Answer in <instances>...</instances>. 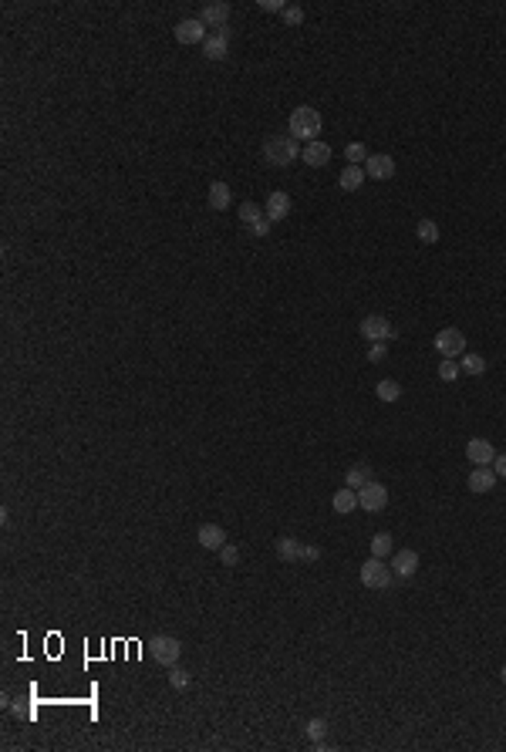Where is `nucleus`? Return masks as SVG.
Segmentation results:
<instances>
[{
    "instance_id": "obj_1",
    "label": "nucleus",
    "mask_w": 506,
    "mask_h": 752,
    "mask_svg": "<svg viewBox=\"0 0 506 752\" xmlns=\"http://www.w3.org/2000/svg\"><path fill=\"white\" fill-rule=\"evenodd\" d=\"M321 129H324V118H321V112H317V108H311V105H301V108H294V112H291V136L301 138L304 145H308V142H317Z\"/></svg>"
},
{
    "instance_id": "obj_2",
    "label": "nucleus",
    "mask_w": 506,
    "mask_h": 752,
    "mask_svg": "<svg viewBox=\"0 0 506 752\" xmlns=\"http://www.w3.org/2000/svg\"><path fill=\"white\" fill-rule=\"evenodd\" d=\"M297 155H301V149H297V138H294L291 132H287V136H270L263 142V159H267L270 166H277V169L291 166Z\"/></svg>"
},
{
    "instance_id": "obj_3",
    "label": "nucleus",
    "mask_w": 506,
    "mask_h": 752,
    "mask_svg": "<svg viewBox=\"0 0 506 752\" xmlns=\"http://www.w3.org/2000/svg\"><path fill=\"white\" fill-rule=\"evenodd\" d=\"M391 580H395L391 563H385L382 557H368L361 563V584L368 591H385V587H391Z\"/></svg>"
},
{
    "instance_id": "obj_4",
    "label": "nucleus",
    "mask_w": 506,
    "mask_h": 752,
    "mask_svg": "<svg viewBox=\"0 0 506 752\" xmlns=\"http://www.w3.org/2000/svg\"><path fill=\"white\" fill-rule=\"evenodd\" d=\"M149 651H152V658H156V665L173 668L175 661H179V655H182V641L173 637V635H156L152 641H149Z\"/></svg>"
},
{
    "instance_id": "obj_5",
    "label": "nucleus",
    "mask_w": 506,
    "mask_h": 752,
    "mask_svg": "<svg viewBox=\"0 0 506 752\" xmlns=\"http://www.w3.org/2000/svg\"><path fill=\"white\" fill-rule=\"evenodd\" d=\"M435 351L442 358H463L466 354V334L459 328H442L435 334Z\"/></svg>"
},
{
    "instance_id": "obj_6",
    "label": "nucleus",
    "mask_w": 506,
    "mask_h": 752,
    "mask_svg": "<svg viewBox=\"0 0 506 752\" xmlns=\"http://www.w3.org/2000/svg\"><path fill=\"white\" fill-rule=\"evenodd\" d=\"M358 506H361L365 513H382V509L389 506V489L378 479L368 482V486H361V489H358Z\"/></svg>"
},
{
    "instance_id": "obj_7",
    "label": "nucleus",
    "mask_w": 506,
    "mask_h": 752,
    "mask_svg": "<svg viewBox=\"0 0 506 752\" xmlns=\"http://www.w3.org/2000/svg\"><path fill=\"white\" fill-rule=\"evenodd\" d=\"M358 328H361V334H365L368 341H391V338H395V328H391V321L385 314H368Z\"/></svg>"
},
{
    "instance_id": "obj_8",
    "label": "nucleus",
    "mask_w": 506,
    "mask_h": 752,
    "mask_svg": "<svg viewBox=\"0 0 506 752\" xmlns=\"http://www.w3.org/2000/svg\"><path fill=\"white\" fill-rule=\"evenodd\" d=\"M173 34H175V41H179V44H203V41L210 38V34H206V24H203L199 17L179 20Z\"/></svg>"
},
{
    "instance_id": "obj_9",
    "label": "nucleus",
    "mask_w": 506,
    "mask_h": 752,
    "mask_svg": "<svg viewBox=\"0 0 506 752\" xmlns=\"http://www.w3.org/2000/svg\"><path fill=\"white\" fill-rule=\"evenodd\" d=\"M391 574L398 580H412L419 574V554L415 550H395L391 554Z\"/></svg>"
},
{
    "instance_id": "obj_10",
    "label": "nucleus",
    "mask_w": 506,
    "mask_h": 752,
    "mask_svg": "<svg viewBox=\"0 0 506 752\" xmlns=\"http://www.w3.org/2000/svg\"><path fill=\"white\" fill-rule=\"evenodd\" d=\"M496 479H500V476H496L489 465H472V472H469L466 486H469V493H476V496H486V493H493Z\"/></svg>"
},
{
    "instance_id": "obj_11",
    "label": "nucleus",
    "mask_w": 506,
    "mask_h": 752,
    "mask_svg": "<svg viewBox=\"0 0 506 752\" xmlns=\"http://www.w3.org/2000/svg\"><path fill=\"white\" fill-rule=\"evenodd\" d=\"M466 459L472 465H493V459H496V449H493V442H489V439L472 435V439L466 442Z\"/></svg>"
},
{
    "instance_id": "obj_12",
    "label": "nucleus",
    "mask_w": 506,
    "mask_h": 752,
    "mask_svg": "<svg viewBox=\"0 0 506 752\" xmlns=\"http://www.w3.org/2000/svg\"><path fill=\"white\" fill-rule=\"evenodd\" d=\"M203 55L210 61L226 58V55H230V27H219L216 34H210V38L203 41Z\"/></svg>"
},
{
    "instance_id": "obj_13",
    "label": "nucleus",
    "mask_w": 506,
    "mask_h": 752,
    "mask_svg": "<svg viewBox=\"0 0 506 752\" xmlns=\"http://www.w3.org/2000/svg\"><path fill=\"white\" fill-rule=\"evenodd\" d=\"M365 175L368 179H391L395 175V159H391L389 152H375V155H368V162H365Z\"/></svg>"
},
{
    "instance_id": "obj_14",
    "label": "nucleus",
    "mask_w": 506,
    "mask_h": 752,
    "mask_svg": "<svg viewBox=\"0 0 506 752\" xmlns=\"http://www.w3.org/2000/svg\"><path fill=\"white\" fill-rule=\"evenodd\" d=\"M196 543L203 547V550H223L226 547V530L223 526H216V523H203L199 526V533H196Z\"/></svg>"
},
{
    "instance_id": "obj_15",
    "label": "nucleus",
    "mask_w": 506,
    "mask_h": 752,
    "mask_svg": "<svg viewBox=\"0 0 506 752\" xmlns=\"http://www.w3.org/2000/svg\"><path fill=\"white\" fill-rule=\"evenodd\" d=\"M301 159L308 162V166H314V169H324L328 162H331V145L328 142H308L304 149H301Z\"/></svg>"
},
{
    "instance_id": "obj_16",
    "label": "nucleus",
    "mask_w": 506,
    "mask_h": 752,
    "mask_svg": "<svg viewBox=\"0 0 506 752\" xmlns=\"http://www.w3.org/2000/svg\"><path fill=\"white\" fill-rule=\"evenodd\" d=\"M287 216H291V196L280 193V189L267 196V219H270V223H280V219H287Z\"/></svg>"
},
{
    "instance_id": "obj_17",
    "label": "nucleus",
    "mask_w": 506,
    "mask_h": 752,
    "mask_svg": "<svg viewBox=\"0 0 506 752\" xmlns=\"http://www.w3.org/2000/svg\"><path fill=\"white\" fill-rule=\"evenodd\" d=\"M365 166H345L341 169V175H338V186L345 189V193H358L361 186H365Z\"/></svg>"
},
{
    "instance_id": "obj_18",
    "label": "nucleus",
    "mask_w": 506,
    "mask_h": 752,
    "mask_svg": "<svg viewBox=\"0 0 506 752\" xmlns=\"http://www.w3.org/2000/svg\"><path fill=\"white\" fill-rule=\"evenodd\" d=\"M199 20H203L206 27H226V20H230V3H206V7L199 10Z\"/></svg>"
},
{
    "instance_id": "obj_19",
    "label": "nucleus",
    "mask_w": 506,
    "mask_h": 752,
    "mask_svg": "<svg viewBox=\"0 0 506 752\" xmlns=\"http://www.w3.org/2000/svg\"><path fill=\"white\" fill-rule=\"evenodd\" d=\"M277 557L284 563H304V543L294 540V537H280L277 540Z\"/></svg>"
},
{
    "instance_id": "obj_20",
    "label": "nucleus",
    "mask_w": 506,
    "mask_h": 752,
    "mask_svg": "<svg viewBox=\"0 0 506 752\" xmlns=\"http://www.w3.org/2000/svg\"><path fill=\"white\" fill-rule=\"evenodd\" d=\"M331 509L334 513H351V509H358V489H351V486H341L338 493L331 496Z\"/></svg>"
},
{
    "instance_id": "obj_21",
    "label": "nucleus",
    "mask_w": 506,
    "mask_h": 752,
    "mask_svg": "<svg viewBox=\"0 0 506 752\" xmlns=\"http://www.w3.org/2000/svg\"><path fill=\"white\" fill-rule=\"evenodd\" d=\"M206 199H210V210L223 212L226 206H230V186H226V182H210V193H206Z\"/></svg>"
},
{
    "instance_id": "obj_22",
    "label": "nucleus",
    "mask_w": 506,
    "mask_h": 752,
    "mask_svg": "<svg viewBox=\"0 0 506 752\" xmlns=\"http://www.w3.org/2000/svg\"><path fill=\"white\" fill-rule=\"evenodd\" d=\"M415 236H419L426 247H432V243H439V236H442V233H439V223H435V219L422 216V219L415 223Z\"/></svg>"
},
{
    "instance_id": "obj_23",
    "label": "nucleus",
    "mask_w": 506,
    "mask_h": 752,
    "mask_svg": "<svg viewBox=\"0 0 506 752\" xmlns=\"http://www.w3.org/2000/svg\"><path fill=\"white\" fill-rule=\"evenodd\" d=\"M368 482H375L371 465H351L348 476H345V486H351V489H361V486H368Z\"/></svg>"
},
{
    "instance_id": "obj_24",
    "label": "nucleus",
    "mask_w": 506,
    "mask_h": 752,
    "mask_svg": "<svg viewBox=\"0 0 506 752\" xmlns=\"http://www.w3.org/2000/svg\"><path fill=\"white\" fill-rule=\"evenodd\" d=\"M375 395H378V402H385V405H391V402H398V398H402V385H398L395 378H385V382H378V388H375Z\"/></svg>"
},
{
    "instance_id": "obj_25",
    "label": "nucleus",
    "mask_w": 506,
    "mask_h": 752,
    "mask_svg": "<svg viewBox=\"0 0 506 752\" xmlns=\"http://www.w3.org/2000/svg\"><path fill=\"white\" fill-rule=\"evenodd\" d=\"M236 216H240V223H247V226H256L260 219H267V210H260L256 203H240Z\"/></svg>"
},
{
    "instance_id": "obj_26",
    "label": "nucleus",
    "mask_w": 506,
    "mask_h": 752,
    "mask_svg": "<svg viewBox=\"0 0 506 752\" xmlns=\"http://www.w3.org/2000/svg\"><path fill=\"white\" fill-rule=\"evenodd\" d=\"M389 554H395V543H391V533H385V530H382V533H375V537H371V557H389Z\"/></svg>"
},
{
    "instance_id": "obj_27",
    "label": "nucleus",
    "mask_w": 506,
    "mask_h": 752,
    "mask_svg": "<svg viewBox=\"0 0 506 752\" xmlns=\"http://www.w3.org/2000/svg\"><path fill=\"white\" fill-rule=\"evenodd\" d=\"M486 358H483V354H472V351H466V354H463V371H466V375H472V378H479V375H486Z\"/></svg>"
},
{
    "instance_id": "obj_28",
    "label": "nucleus",
    "mask_w": 506,
    "mask_h": 752,
    "mask_svg": "<svg viewBox=\"0 0 506 752\" xmlns=\"http://www.w3.org/2000/svg\"><path fill=\"white\" fill-rule=\"evenodd\" d=\"M368 149H365V142H351L348 149H345V159H348V166H365L368 162Z\"/></svg>"
},
{
    "instance_id": "obj_29",
    "label": "nucleus",
    "mask_w": 506,
    "mask_h": 752,
    "mask_svg": "<svg viewBox=\"0 0 506 752\" xmlns=\"http://www.w3.org/2000/svg\"><path fill=\"white\" fill-rule=\"evenodd\" d=\"M459 375H463V365H456V358H442L439 361V378L442 382H456Z\"/></svg>"
},
{
    "instance_id": "obj_30",
    "label": "nucleus",
    "mask_w": 506,
    "mask_h": 752,
    "mask_svg": "<svg viewBox=\"0 0 506 752\" xmlns=\"http://www.w3.org/2000/svg\"><path fill=\"white\" fill-rule=\"evenodd\" d=\"M169 685H173L175 692H186V688H189V675H186V672H182V668H169Z\"/></svg>"
},
{
    "instance_id": "obj_31",
    "label": "nucleus",
    "mask_w": 506,
    "mask_h": 752,
    "mask_svg": "<svg viewBox=\"0 0 506 752\" xmlns=\"http://www.w3.org/2000/svg\"><path fill=\"white\" fill-rule=\"evenodd\" d=\"M385 358H389V341H371V347H368L371 365H378V361H385Z\"/></svg>"
},
{
    "instance_id": "obj_32",
    "label": "nucleus",
    "mask_w": 506,
    "mask_h": 752,
    "mask_svg": "<svg viewBox=\"0 0 506 752\" xmlns=\"http://www.w3.org/2000/svg\"><path fill=\"white\" fill-rule=\"evenodd\" d=\"M304 729H308V735H311V742H321L324 732H328V722H324V718H311Z\"/></svg>"
},
{
    "instance_id": "obj_33",
    "label": "nucleus",
    "mask_w": 506,
    "mask_h": 752,
    "mask_svg": "<svg viewBox=\"0 0 506 752\" xmlns=\"http://www.w3.org/2000/svg\"><path fill=\"white\" fill-rule=\"evenodd\" d=\"M219 560H223V567H236V563H240V550H236L233 543H226V547L219 550Z\"/></svg>"
},
{
    "instance_id": "obj_34",
    "label": "nucleus",
    "mask_w": 506,
    "mask_h": 752,
    "mask_svg": "<svg viewBox=\"0 0 506 752\" xmlns=\"http://www.w3.org/2000/svg\"><path fill=\"white\" fill-rule=\"evenodd\" d=\"M284 20H287V27H297V24H304V7L291 3V7L284 10Z\"/></svg>"
},
{
    "instance_id": "obj_35",
    "label": "nucleus",
    "mask_w": 506,
    "mask_h": 752,
    "mask_svg": "<svg viewBox=\"0 0 506 752\" xmlns=\"http://www.w3.org/2000/svg\"><path fill=\"white\" fill-rule=\"evenodd\" d=\"M260 7H263V10H270V14H284V10H287V3H284V0H260Z\"/></svg>"
},
{
    "instance_id": "obj_36",
    "label": "nucleus",
    "mask_w": 506,
    "mask_h": 752,
    "mask_svg": "<svg viewBox=\"0 0 506 752\" xmlns=\"http://www.w3.org/2000/svg\"><path fill=\"white\" fill-rule=\"evenodd\" d=\"M493 472H496L500 479H506V452H503V456H496V459H493Z\"/></svg>"
},
{
    "instance_id": "obj_37",
    "label": "nucleus",
    "mask_w": 506,
    "mask_h": 752,
    "mask_svg": "<svg viewBox=\"0 0 506 752\" xmlns=\"http://www.w3.org/2000/svg\"><path fill=\"white\" fill-rule=\"evenodd\" d=\"M270 226H273L270 219H260L256 226H250V233H253V236H267V233H270Z\"/></svg>"
},
{
    "instance_id": "obj_38",
    "label": "nucleus",
    "mask_w": 506,
    "mask_h": 752,
    "mask_svg": "<svg viewBox=\"0 0 506 752\" xmlns=\"http://www.w3.org/2000/svg\"><path fill=\"white\" fill-rule=\"evenodd\" d=\"M500 678H503V681H506V665H503V672H500Z\"/></svg>"
}]
</instances>
